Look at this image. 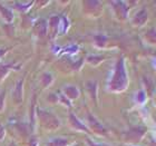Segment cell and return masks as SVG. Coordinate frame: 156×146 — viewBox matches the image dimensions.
I'll use <instances>...</instances> for the list:
<instances>
[{
  "instance_id": "6da1fadb",
  "label": "cell",
  "mask_w": 156,
  "mask_h": 146,
  "mask_svg": "<svg viewBox=\"0 0 156 146\" xmlns=\"http://www.w3.org/2000/svg\"><path fill=\"white\" fill-rule=\"evenodd\" d=\"M147 15H146V11H144L142 10L138 15L136 16V19H135V23H138V25H143L145 21H146V18H147Z\"/></svg>"
},
{
  "instance_id": "7a4b0ae2",
  "label": "cell",
  "mask_w": 156,
  "mask_h": 146,
  "mask_svg": "<svg viewBox=\"0 0 156 146\" xmlns=\"http://www.w3.org/2000/svg\"><path fill=\"white\" fill-rule=\"evenodd\" d=\"M147 38L150 39L152 42L155 44L156 42V31L155 30H150V31L147 33Z\"/></svg>"
}]
</instances>
